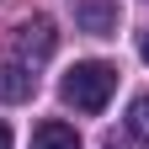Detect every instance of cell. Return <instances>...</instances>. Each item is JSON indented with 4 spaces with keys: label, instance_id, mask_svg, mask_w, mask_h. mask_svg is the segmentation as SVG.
Segmentation results:
<instances>
[{
    "label": "cell",
    "instance_id": "6da1fadb",
    "mask_svg": "<svg viewBox=\"0 0 149 149\" xmlns=\"http://www.w3.org/2000/svg\"><path fill=\"white\" fill-rule=\"evenodd\" d=\"M112 91H117V69L101 64V59H85V64H74L64 80H59V96L74 107V112H101L112 101Z\"/></svg>",
    "mask_w": 149,
    "mask_h": 149
},
{
    "label": "cell",
    "instance_id": "277c9868",
    "mask_svg": "<svg viewBox=\"0 0 149 149\" xmlns=\"http://www.w3.org/2000/svg\"><path fill=\"white\" fill-rule=\"evenodd\" d=\"M32 85H37L32 64H22L16 53H0V101H27Z\"/></svg>",
    "mask_w": 149,
    "mask_h": 149
},
{
    "label": "cell",
    "instance_id": "8992f818",
    "mask_svg": "<svg viewBox=\"0 0 149 149\" xmlns=\"http://www.w3.org/2000/svg\"><path fill=\"white\" fill-rule=\"evenodd\" d=\"M128 133H133L139 144H149V96H139L133 107H128Z\"/></svg>",
    "mask_w": 149,
    "mask_h": 149
},
{
    "label": "cell",
    "instance_id": "3957f363",
    "mask_svg": "<svg viewBox=\"0 0 149 149\" xmlns=\"http://www.w3.org/2000/svg\"><path fill=\"white\" fill-rule=\"evenodd\" d=\"M74 27L91 37H112L117 32V0H74Z\"/></svg>",
    "mask_w": 149,
    "mask_h": 149
},
{
    "label": "cell",
    "instance_id": "7a4b0ae2",
    "mask_svg": "<svg viewBox=\"0 0 149 149\" xmlns=\"http://www.w3.org/2000/svg\"><path fill=\"white\" fill-rule=\"evenodd\" d=\"M53 48H59V32H53V22H48V16L16 22V32H11V53H16L22 64H37V59H48Z\"/></svg>",
    "mask_w": 149,
    "mask_h": 149
},
{
    "label": "cell",
    "instance_id": "52a82bcc",
    "mask_svg": "<svg viewBox=\"0 0 149 149\" xmlns=\"http://www.w3.org/2000/svg\"><path fill=\"white\" fill-rule=\"evenodd\" d=\"M139 53H144V64H149V27H144V37H139Z\"/></svg>",
    "mask_w": 149,
    "mask_h": 149
},
{
    "label": "cell",
    "instance_id": "5b68a950",
    "mask_svg": "<svg viewBox=\"0 0 149 149\" xmlns=\"http://www.w3.org/2000/svg\"><path fill=\"white\" fill-rule=\"evenodd\" d=\"M32 149H80V133H74L69 123L48 117V123H37V133H32Z\"/></svg>",
    "mask_w": 149,
    "mask_h": 149
},
{
    "label": "cell",
    "instance_id": "ba28073f",
    "mask_svg": "<svg viewBox=\"0 0 149 149\" xmlns=\"http://www.w3.org/2000/svg\"><path fill=\"white\" fill-rule=\"evenodd\" d=\"M0 149H11V128L6 123H0Z\"/></svg>",
    "mask_w": 149,
    "mask_h": 149
}]
</instances>
